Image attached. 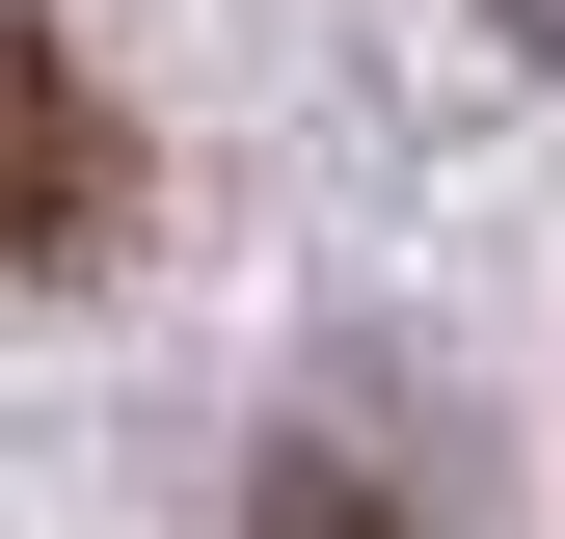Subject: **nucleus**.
Masks as SVG:
<instances>
[{
    "mask_svg": "<svg viewBox=\"0 0 565 539\" xmlns=\"http://www.w3.org/2000/svg\"><path fill=\"white\" fill-rule=\"evenodd\" d=\"M243 539H431V512H404L350 432H269V458H243Z\"/></svg>",
    "mask_w": 565,
    "mask_h": 539,
    "instance_id": "nucleus-2",
    "label": "nucleus"
},
{
    "mask_svg": "<svg viewBox=\"0 0 565 539\" xmlns=\"http://www.w3.org/2000/svg\"><path fill=\"white\" fill-rule=\"evenodd\" d=\"M108 216H135V108L82 28H28V270H108Z\"/></svg>",
    "mask_w": 565,
    "mask_h": 539,
    "instance_id": "nucleus-1",
    "label": "nucleus"
},
{
    "mask_svg": "<svg viewBox=\"0 0 565 539\" xmlns=\"http://www.w3.org/2000/svg\"><path fill=\"white\" fill-rule=\"evenodd\" d=\"M484 28H512V54H565V0H484Z\"/></svg>",
    "mask_w": 565,
    "mask_h": 539,
    "instance_id": "nucleus-3",
    "label": "nucleus"
}]
</instances>
